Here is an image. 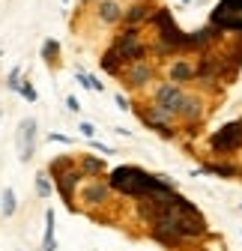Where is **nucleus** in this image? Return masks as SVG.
<instances>
[{"label":"nucleus","instance_id":"9b49d317","mask_svg":"<svg viewBox=\"0 0 242 251\" xmlns=\"http://www.w3.org/2000/svg\"><path fill=\"white\" fill-rule=\"evenodd\" d=\"M186 96H189V90L183 87V84H173V81H156L153 87L146 90V99L149 102H156V105H162V108H168V111H173V114H179V108L186 105Z\"/></svg>","mask_w":242,"mask_h":251},{"label":"nucleus","instance_id":"b1692460","mask_svg":"<svg viewBox=\"0 0 242 251\" xmlns=\"http://www.w3.org/2000/svg\"><path fill=\"white\" fill-rule=\"evenodd\" d=\"M93 78H96V75H90L84 66H75V81H78L84 90H93Z\"/></svg>","mask_w":242,"mask_h":251},{"label":"nucleus","instance_id":"4be33fe9","mask_svg":"<svg viewBox=\"0 0 242 251\" xmlns=\"http://www.w3.org/2000/svg\"><path fill=\"white\" fill-rule=\"evenodd\" d=\"M18 96H21L24 102H30V105H36V102H39V90L33 87V81H27V78H24L21 87H18Z\"/></svg>","mask_w":242,"mask_h":251},{"label":"nucleus","instance_id":"5701e85b","mask_svg":"<svg viewBox=\"0 0 242 251\" xmlns=\"http://www.w3.org/2000/svg\"><path fill=\"white\" fill-rule=\"evenodd\" d=\"M21 81H24V69H21V66H12L9 75H6V90H9V93H18Z\"/></svg>","mask_w":242,"mask_h":251},{"label":"nucleus","instance_id":"bb28decb","mask_svg":"<svg viewBox=\"0 0 242 251\" xmlns=\"http://www.w3.org/2000/svg\"><path fill=\"white\" fill-rule=\"evenodd\" d=\"M90 147H93L96 152H102V155H117V150H114L111 144H102V141H96V138H90Z\"/></svg>","mask_w":242,"mask_h":251},{"label":"nucleus","instance_id":"a878e982","mask_svg":"<svg viewBox=\"0 0 242 251\" xmlns=\"http://www.w3.org/2000/svg\"><path fill=\"white\" fill-rule=\"evenodd\" d=\"M78 132H81V138L90 141V138H96V126L90 123V120H81V123H78Z\"/></svg>","mask_w":242,"mask_h":251},{"label":"nucleus","instance_id":"0eeeda50","mask_svg":"<svg viewBox=\"0 0 242 251\" xmlns=\"http://www.w3.org/2000/svg\"><path fill=\"white\" fill-rule=\"evenodd\" d=\"M209 117V102H206V93L203 90H194L186 96V105L179 108L176 120H179V132L189 135V138H197L194 132L203 126V120Z\"/></svg>","mask_w":242,"mask_h":251},{"label":"nucleus","instance_id":"aec40b11","mask_svg":"<svg viewBox=\"0 0 242 251\" xmlns=\"http://www.w3.org/2000/svg\"><path fill=\"white\" fill-rule=\"evenodd\" d=\"M15 212H18V195L6 185L3 192H0V215H3V218H12Z\"/></svg>","mask_w":242,"mask_h":251},{"label":"nucleus","instance_id":"1a4fd4ad","mask_svg":"<svg viewBox=\"0 0 242 251\" xmlns=\"http://www.w3.org/2000/svg\"><path fill=\"white\" fill-rule=\"evenodd\" d=\"M209 24L221 30L224 36H239L242 33V0H218L209 12Z\"/></svg>","mask_w":242,"mask_h":251},{"label":"nucleus","instance_id":"cd10ccee","mask_svg":"<svg viewBox=\"0 0 242 251\" xmlns=\"http://www.w3.org/2000/svg\"><path fill=\"white\" fill-rule=\"evenodd\" d=\"M45 141H48V144H72V138H69V135H60V132L45 135Z\"/></svg>","mask_w":242,"mask_h":251},{"label":"nucleus","instance_id":"423d86ee","mask_svg":"<svg viewBox=\"0 0 242 251\" xmlns=\"http://www.w3.org/2000/svg\"><path fill=\"white\" fill-rule=\"evenodd\" d=\"M206 147L216 159H230V155L242 152V117H236V120L224 123L221 129H216L206 138Z\"/></svg>","mask_w":242,"mask_h":251},{"label":"nucleus","instance_id":"7c9ffc66","mask_svg":"<svg viewBox=\"0 0 242 251\" xmlns=\"http://www.w3.org/2000/svg\"><path fill=\"white\" fill-rule=\"evenodd\" d=\"M0 120H3V108H0Z\"/></svg>","mask_w":242,"mask_h":251},{"label":"nucleus","instance_id":"412c9836","mask_svg":"<svg viewBox=\"0 0 242 251\" xmlns=\"http://www.w3.org/2000/svg\"><path fill=\"white\" fill-rule=\"evenodd\" d=\"M51 195H54V179H51L48 171H39L36 174V198L39 201H48Z\"/></svg>","mask_w":242,"mask_h":251},{"label":"nucleus","instance_id":"9d476101","mask_svg":"<svg viewBox=\"0 0 242 251\" xmlns=\"http://www.w3.org/2000/svg\"><path fill=\"white\" fill-rule=\"evenodd\" d=\"M111 48L123 57V63H135L149 57V39H144V30H120L111 39Z\"/></svg>","mask_w":242,"mask_h":251},{"label":"nucleus","instance_id":"39448f33","mask_svg":"<svg viewBox=\"0 0 242 251\" xmlns=\"http://www.w3.org/2000/svg\"><path fill=\"white\" fill-rule=\"evenodd\" d=\"M162 69H159V63L153 57H144V60H135V63H126L123 69H120L117 81L123 84L129 93H146L149 87H153L159 81Z\"/></svg>","mask_w":242,"mask_h":251},{"label":"nucleus","instance_id":"c756f323","mask_svg":"<svg viewBox=\"0 0 242 251\" xmlns=\"http://www.w3.org/2000/svg\"><path fill=\"white\" fill-rule=\"evenodd\" d=\"M179 3H183V6H192V0H179Z\"/></svg>","mask_w":242,"mask_h":251},{"label":"nucleus","instance_id":"a211bd4d","mask_svg":"<svg viewBox=\"0 0 242 251\" xmlns=\"http://www.w3.org/2000/svg\"><path fill=\"white\" fill-rule=\"evenodd\" d=\"M123 66H126V63H123V57H120V54H117V51H114V48L108 45V48L102 51V57H99V69H102L105 75L117 78V75H120V69H123Z\"/></svg>","mask_w":242,"mask_h":251},{"label":"nucleus","instance_id":"7ed1b4c3","mask_svg":"<svg viewBox=\"0 0 242 251\" xmlns=\"http://www.w3.org/2000/svg\"><path fill=\"white\" fill-rule=\"evenodd\" d=\"M54 179V192L60 195V201H63V206L69 212H78V188L84 182V174L78 168V155H57V159L48 162L45 168Z\"/></svg>","mask_w":242,"mask_h":251},{"label":"nucleus","instance_id":"2f4dec72","mask_svg":"<svg viewBox=\"0 0 242 251\" xmlns=\"http://www.w3.org/2000/svg\"><path fill=\"white\" fill-rule=\"evenodd\" d=\"M239 209H242V206H239Z\"/></svg>","mask_w":242,"mask_h":251},{"label":"nucleus","instance_id":"6e6552de","mask_svg":"<svg viewBox=\"0 0 242 251\" xmlns=\"http://www.w3.org/2000/svg\"><path fill=\"white\" fill-rule=\"evenodd\" d=\"M114 201V188L108 182V176H84L81 188H78V206L93 212V209H102Z\"/></svg>","mask_w":242,"mask_h":251},{"label":"nucleus","instance_id":"20e7f679","mask_svg":"<svg viewBox=\"0 0 242 251\" xmlns=\"http://www.w3.org/2000/svg\"><path fill=\"white\" fill-rule=\"evenodd\" d=\"M132 114L146 126L149 132H156L162 141H176L179 138V120L173 111L156 105V102H149L146 96L144 99H132Z\"/></svg>","mask_w":242,"mask_h":251},{"label":"nucleus","instance_id":"6ab92c4d","mask_svg":"<svg viewBox=\"0 0 242 251\" xmlns=\"http://www.w3.org/2000/svg\"><path fill=\"white\" fill-rule=\"evenodd\" d=\"M42 251H57V218L54 209H45V230H42Z\"/></svg>","mask_w":242,"mask_h":251},{"label":"nucleus","instance_id":"f8f14e48","mask_svg":"<svg viewBox=\"0 0 242 251\" xmlns=\"http://www.w3.org/2000/svg\"><path fill=\"white\" fill-rule=\"evenodd\" d=\"M39 150V123L36 117H24L15 129V152H18V162L21 165H30L33 155Z\"/></svg>","mask_w":242,"mask_h":251},{"label":"nucleus","instance_id":"f257e3e1","mask_svg":"<svg viewBox=\"0 0 242 251\" xmlns=\"http://www.w3.org/2000/svg\"><path fill=\"white\" fill-rule=\"evenodd\" d=\"M108 182L114 188V195H123V198H146L153 192H162V188H176V182L165 174H149L138 165H120L114 171H108Z\"/></svg>","mask_w":242,"mask_h":251},{"label":"nucleus","instance_id":"393cba45","mask_svg":"<svg viewBox=\"0 0 242 251\" xmlns=\"http://www.w3.org/2000/svg\"><path fill=\"white\" fill-rule=\"evenodd\" d=\"M114 105L123 111V114H132V99L126 96V93H117V96H114Z\"/></svg>","mask_w":242,"mask_h":251},{"label":"nucleus","instance_id":"dca6fc26","mask_svg":"<svg viewBox=\"0 0 242 251\" xmlns=\"http://www.w3.org/2000/svg\"><path fill=\"white\" fill-rule=\"evenodd\" d=\"M78 168L84 176H108V159H102V152H81L78 155Z\"/></svg>","mask_w":242,"mask_h":251},{"label":"nucleus","instance_id":"ddd939ff","mask_svg":"<svg viewBox=\"0 0 242 251\" xmlns=\"http://www.w3.org/2000/svg\"><path fill=\"white\" fill-rule=\"evenodd\" d=\"M165 78L168 81H173V84H194V78H197V54H173V57H168L165 60Z\"/></svg>","mask_w":242,"mask_h":251},{"label":"nucleus","instance_id":"f03ea898","mask_svg":"<svg viewBox=\"0 0 242 251\" xmlns=\"http://www.w3.org/2000/svg\"><path fill=\"white\" fill-rule=\"evenodd\" d=\"M146 27L153 30V39H149V57L153 60H168L173 54L186 51V30L176 24L173 12L168 6H159Z\"/></svg>","mask_w":242,"mask_h":251},{"label":"nucleus","instance_id":"c85d7f7f","mask_svg":"<svg viewBox=\"0 0 242 251\" xmlns=\"http://www.w3.org/2000/svg\"><path fill=\"white\" fill-rule=\"evenodd\" d=\"M66 108H69L72 114H81V102H78V96H66Z\"/></svg>","mask_w":242,"mask_h":251},{"label":"nucleus","instance_id":"f3484780","mask_svg":"<svg viewBox=\"0 0 242 251\" xmlns=\"http://www.w3.org/2000/svg\"><path fill=\"white\" fill-rule=\"evenodd\" d=\"M39 57H42V63L54 72L57 66H60V57H63V45H60V39H54V36H48L45 42H42V48H39Z\"/></svg>","mask_w":242,"mask_h":251},{"label":"nucleus","instance_id":"473e14b6","mask_svg":"<svg viewBox=\"0 0 242 251\" xmlns=\"http://www.w3.org/2000/svg\"><path fill=\"white\" fill-rule=\"evenodd\" d=\"M18 251H21V248H18Z\"/></svg>","mask_w":242,"mask_h":251},{"label":"nucleus","instance_id":"2eb2a0df","mask_svg":"<svg viewBox=\"0 0 242 251\" xmlns=\"http://www.w3.org/2000/svg\"><path fill=\"white\" fill-rule=\"evenodd\" d=\"M90 15H93V21L99 27L111 30V27H120V21L126 15V6H123V0H93L90 3Z\"/></svg>","mask_w":242,"mask_h":251},{"label":"nucleus","instance_id":"4468645a","mask_svg":"<svg viewBox=\"0 0 242 251\" xmlns=\"http://www.w3.org/2000/svg\"><path fill=\"white\" fill-rule=\"evenodd\" d=\"M156 9H159L156 0H132L126 6L123 21H120V30H146V24H149Z\"/></svg>","mask_w":242,"mask_h":251}]
</instances>
